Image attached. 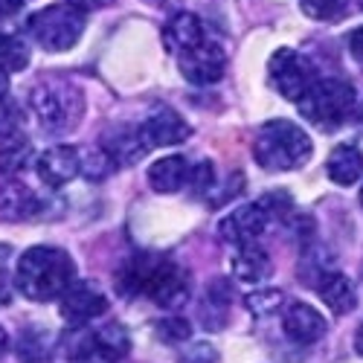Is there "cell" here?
Returning <instances> with one entry per match:
<instances>
[{"instance_id": "obj_1", "label": "cell", "mask_w": 363, "mask_h": 363, "mask_svg": "<svg viewBox=\"0 0 363 363\" xmlns=\"http://www.w3.org/2000/svg\"><path fill=\"white\" fill-rule=\"evenodd\" d=\"M116 285L125 296L145 294L160 308H180L189 299V274L166 256L140 253L119 267Z\"/></svg>"}, {"instance_id": "obj_2", "label": "cell", "mask_w": 363, "mask_h": 363, "mask_svg": "<svg viewBox=\"0 0 363 363\" xmlns=\"http://www.w3.org/2000/svg\"><path fill=\"white\" fill-rule=\"evenodd\" d=\"M76 264L67 250L62 247H29L15 267V285L18 291L33 302H52L62 299V294L73 285Z\"/></svg>"}, {"instance_id": "obj_3", "label": "cell", "mask_w": 363, "mask_h": 363, "mask_svg": "<svg viewBox=\"0 0 363 363\" xmlns=\"http://www.w3.org/2000/svg\"><path fill=\"white\" fill-rule=\"evenodd\" d=\"M311 137L291 119H270L253 137V160L267 172H291L311 160Z\"/></svg>"}, {"instance_id": "obj_4", "label": "cell", "mask_w": 363, "mask_h": 363, "mask_svg": "<svg viewBox=\"0 0 363 363\" xmlns=\"http://www.w3.org/2000/svg\"><path fill=\"white\" fill-rule=\"evenodd\" d=\"M29 108L44 131L62 134L79 125L84 113V96L70 82H38L29 94Z\"/></svg>"}, {"instance_id": "obj_5", "label": "cell", "mask_w": 363, "mask_h": 363, "mask_svg": "<svg viewBox=\"0 0 363 363\" xmlns=\"http://www.w3.org/2000/svg\"><path fill=\"white\" fill-rule=\"evenodd\" d=\"M296 108L311 125L323 131H335L352 116L354 87L343 79H317L308 87V94L296 102Z\"/></svg>"}, {"instance_id": "obj_6", "label": "cell", "mask_w": 363, "mask_h": 363, "mask_svg": "<svg viewBox=\"0 0 363 363\" xmlns=\"http://www.w3.org/2000/svg\"><path fill=\"white\" fill-rule=\"evenodd\" d=\"M26 29L41 50L65 52L76 47L84 33V12L76 9L73 4H52L35 15H29Z\"/></svg>"}, {"instance_id": "obj_7", "label": "cell", "mask_w": 363, "mask_h": 363, "mask_svg": "<svg viewBox=\"0 0 363 363\" xmlns=\"http://www.w3.org/2000/svg\"><path fill=\"white\" fill-rule=\"evenodd\" d=\"M267 76H270V84L277 87V94L291 99V102H299L308 94V87L317 82V73H314L311 62L291 47H282V50H277L274 55H270Z\"/></svg>"}, {"instance_id": "obj_8", "label": "cell", "mask_w": 363, "mask_h": 363, "mask_svg": "<svg viewBox=\"0 0 363 363\" xmlns=\"http://www.w3.org/2000/svg\"><path fill=\"white\" fill-rule=\"evenodd\" d=\"M177 67H180V76H184L189 84L206 87V84H216V82L224 79V73H227V52L218 44H213V41H203L195 50L180 55Z\"/></svg>"}, {"instance_id": "obj_9", "label": "cell", "mask_w": 363, "mask_h": 363, "mask_svg": "<svg viewBox=\"0 0 363 363\" xmlns=\"http://www.w3.org/2000/svg\"><path fill=\"white\" fill-rule=\"evenodd\" d=\"M108 311V296L90 282H76L70 285L62 299H58V314L65 317V323L70 328L76 325H87L90 320H96Z\"/></svg>"}, {"instance_id": "obj_10", "label": "cell", "mask_w": 363, "mask_h": 363, "mask_svg": "<svg viewBox=\"0 0 363 363\" xmlns=\"http://www.w3.org/2000/svg\"><path fill=\"white\" fill-rule=\"evenodd\" d=\"M267 224H270V218L262 209V203L256 201V203H245V206L233 209L227 218H221L218 235L227 241V245L241 247V245H250V241H256L264 233Z\"/></svg>"}, {"instance_id": "obj_11", "label": "cell", "mask_w": 363, "mask_h": 363, "mask_svg": "<svg viewBox=\"0 0 363 363\" xmlns=\"http://www.w3.org/2000/svg\"><path fill=\"white\" fill-rule=\"evenodd\" d=\"M82 172V151L76 145H52L38 157V177L50 189H62Z\"/></svg>"}, {"instance_id": "obj_12", "label": "cell", "mask_w": 363, "mask_h": 363, "mask_svg": "<svg viewBox=\"0 0 363 363\" xmlns=\"http://www.w3.org/2000/svg\"><path fill=\"white\" fill-rule=\"evenodd\" d=\"M140 128H143V137H145V143L151 148L177 145V143H184L189 137V123L169 105H157L143 119Z\"/></svg>"}, {"instance_id": "obj_13", "label": "cell", "mask_w": 363, "mask_h": 363, "mask_svg": "<svg viewBox=\"0 0 363 363\" xmlns=\"http://www.w3.org/2000/svg\"><path fill=\"white\" fill-rule=\"evenodd\" d=\"M282 328L294 343H317L325 335V320L308 302H291L282 314Z\"/></svg>"}, {"instance_id": "obj_14", "label": "cell", "mask_w": 363, "mask_h": 363, "mask_svg": "<svg viewBox=\"0 0 363 363\" xmlns=\"http://www.w3.org/2000/svg\"><path fill=\"white\" fill-rule=\"evenodd\" d=\"M102 148L116 160V166H131L137 160H143V155L151 148L143 137V128H131V125H123V128H111L105 137H102Z\"/></svg>"}, {"instance_id": "obj_15", "label": "cell", "mask_w": 363, "mask_h": 363, "mask_svg": "<svg viewBox=\"0 0 363 363\" xmlns=\"http://www.w3.org/2000/svg\"><path fill=\"white\" fill-rule=\"evenodd\" d=\"M203 41H206L203 23H201V18L192 15V12H177V15L166 23V29H163V44H166V50L174 52V55H184V52L195 50V47L203 44Z\"/></svg>"}, {"instance_id": "obj_16", "label": "cell", "mask_w": 363, "mask_h": 363, "mask_svg": "<svg viewBox=\"0 0 363 363\" xmlns=\"http://www.w3.org/2000/svg\"><path fill=\"white\" fill-rule=\"evenodd\" d=\"M38 213H41V201L29 186L6 184L4 189H0V221L18 224V221L35 218Z\"/></svg>"}, {"instance_id": "obj_17", "label": "cell", "mask_w": 363, "mask_h": 363, "mask_svg": "<svg viewBox=\"0 0 363 363\" xmlns=\"http://www.w3.org/2000/svg\"><path fill=\"white\" fill-rule=\"evenodd\" d=\"M189 174L192 172H189V163L184 157L169 155V157H160L148 166V186L157 195H172L189 184Z\"/></svg>"}, {"instance_id": "obj_18", "label": "cell", "mask_w": 363, "mask_h": 363, "mask_svg": "<svg viewBox=\"0 0 363 363\" xmlns=\"http://www.w3.org/2000/svg\"><path fill=\"white\" fill-rule=\"evenodd\" d=\"M317 294H320L323 306H325L331 314H349V311H354V306H357V291H354L352 279L343 277V274H337V270H328V274L320 277Z\"/></svg>"}, {"instance_id": "obj_19", "label": "cell", "mask_w": 363, "mask_h": 363, "mask_svg": "<svg viewBox=\"0 0 363 363\" xmlns=\"http://www.w3.org/2000/svg\"><path fill=\"white\" fill-rule=\"evenodd\" d=\"M233 274L235 279L247 282V285H262L270 274H274V264H270V256L264 247H259L256 241L250 245H241L233 256Z\"/></svg>"}, {"instance_id": "obj_20", "label": "cell", "mask_w": 363, "mask_h": 363, "mask_svg": "<svg viewBox=\"0 0 363 363\" xmlns=\"http://www.w3.org/2000/svg\"><path fill=\"white\" fill-rule=\"evenodd\" d=\"M325 174L331 184L337 186H354L357 180L363 177V155L357 145H337L335 151L328 155V163H325Z\"/></svg>"}, {"instance_id": "obj_21", "label": "cell", "mask_w": 363, "mask_h": 363, "mask_svg": "<svg viewBox=\"0 0 363 363\" xmlns=\"http://www.w3.org/2000/svg\"><path fill=\"white\" fill-rule=\"evenodd\" d=\"M131 352V335L123 323H108L96 331V354L105 363H119Z\"/></svg>"}, {"instance_id": "obj_22", "label": "cell", "mask_w": 363, "mask_h": 363, "mask_svg": "<svg viewBox=\"0 0 363 363\" xmlns=\"http://www.w3.org/2000/svg\"><path fill=\"white\" fill-rule=\"evenodd\" d=\"M29 155H33V145H29V140L15 131L9 137L0 140V174H18L23 172V166L29 163Z\"/></svg>"}, {"instance_id": "obj_23", "label": "cell", "mask_w": 363, "mask_h": 363, "mask_svg": "<svg viewBox=\"0 0 363 363\" xmlns=\"http://www.w3.org/2000/svg\"><path fill=\"white\" fill-rule=\"evenodd\" d=\"M29 67V47L18 35L0 38V70L6 73H21Z\"/></svg>"}, {"instance_id": "obj_24", "label": "cell", "mask_w": 363, "mask_h": 363, "mask_svg": "<svg viewBox=\"0 0 363 363\" xmlns=\"http://www.w3.org/2000/svg\"><path fill=\"white\" fill-rule=\"evenodd\" d=\"M155 335H157L163 343L177 346V343H186V340L192 337V325H189L186 317L172 314V317H163L160 323H155Z\"/></svg>"}, {"instance_id": "obj_25", "label": "cell", "mask_w": 363, "mask_h": 363, "mask_svg": "<svg viewBox=\"0 0 363 363\" xmlns=\"http://www.w3.org/2000/svg\"><path fill=\"white\" fill-rule=\"evenodd\" d=\"M113 169H116V160L108 155L102 145L94 148V151H87V155H82V172L87 174V180H105Z\"/></svg>"}, {"instance_id": "obj_26", "label": "cell", "mask_w": 363, "mask_h": 363, "mask_svg": "<svg viewBox=\"0 0 363 363\" xmlns=\"http://www.w3.org/2000/svg\"><path fill=\"white\" fill-rule=\"evenodd\" d=\"M282 291L279 288H262V291H250L247 294V299H245V306L253 311V314H259V317H264V314H274L279 306H282Z\"/></svg>"}, {"instance_id": "obj_27", "label": "cell", "mask_w": 363, "mask_h": 363, "mask_svg": "<svg viewBox=\"0 0 363 363\" xmlns=\"http://www.w3.org/2000/svg\"><path fill=\"white\" fill-rule=\"evenodd\" d=\"M23 23V0H0V38L18 35Z\"/></svg>"}, {"instance_id": "obj_28", "label": "cell", "mask_w": 363, "mask_h": 363, "mask_svg": "<svg viewBox=\"0 0 363 363\" xmlns=\"http://www.w3.org/2000/svg\"><path fill=\"white\" fill-rule=\"evenodd\" d=\"M302 9L314 21H337L343 15V0H299Z\"/></svg>"}, {"instance_id": "obj_29", "label": "cell", "mask_w": 363, "mask_h": 363, "mask_svg": "<svg viewBox=\"0 0 363 363\" xmlns=\"http://www.w3.org/2000/svg\"><path fill=\"white\" fill-rule=\"evenodd\" d=\"M180 363H218V352L213 343L198 340V343H186L180 352Z\"/></svg>"}, {"instance_id": "obj_30", "label": "cell", "mask_w": 363, "mask_h": 363, "mask_svg": "<svg viewBox=\"0 0 363 363\" xmlns=\"http://www.w3.org/2000/svg\"><path fill=\"white\" fill-rule=\"evenodd\" d=\"M259 203H262V209L267 213V218L270 221H285V216L291 213V198L285 195V192H267V195H262L259 198Z\"/></svg>"}, {"instance_id": "obj_31", "label": "cell", "mask_w": 363, "mask_h": 363, "mask_svg": "<svg viewBox=\"0 0 363 363\" xmlns=\"http://www.w3.org/2000/svg\"><path fill=\"white\" fill-rule=\"evenodd\" d=\"M213 184H216V177H213V163H209V160L198 163V166L192 169V174H189V186H192V192L201 195V198H206V192H209V186H213Z\"/></svg>"}, {"instance_id": "obj_32", "label": "cell", "mask_w": 363, "mask_h": 363, "mask_svg": "<svg viewBox=\"0 0 363 363\" xmlns=\"http://www.w3.org/2000/svg\"><path fill=\"white\" fill-rule=\"evenodd\" d=\"M18 125H21V111H18V105L9 102V99H0V140L9 137V134H15Z\"/></svg>"}, {"instance_id": "obj_33", "label": "cell", "mask_w": 363, "mask_h": 363, "mask_svg": "<svg viewBox=\"0 0 363 363\" xmlns=\"http://www.w3.org/2000/svg\"><path fill=\"white\" fill-rule=\"evenodd\" d=\"M241 189H245V174H241V172H233L227 184H224L216 195H209V206H221V203H227V201L235 198Z\"/></svg>"}, {"instance_id": "obj_34", "label": "cell", "mask_w": 363, "mask_h": 363, "mask_svg": "<svg viewBox=\"0 0 363 363\" xmlns=\"http://www.w3.org/2000/svg\"><path fill=\"white\" fill-rule=\"evenodd\" d=\"M349 52H352V58L363 67V26H357L354 33L349 35Z\"/></svg>"}, {"instance_id": "obj_35", "label": "cell", "mask_w": 363, "mask_h": 363, "mask_svg": "<svg viewBox=\"0 0 363 363\" xmlns=\"http://www.w3.org/2000/svg\"><path fill=\"white\" fill-rule=\"evenodd\" d=\"M67 4H73V6L82 9V12H94V9H105V6H111L113 0H67Z\"/></svg>"}, {"instance_id": "obj_36", "label": "cell", "mask_w": 363, "mask_h": 363, "mask_svg": "<svg viewBox=\"0 0 363 363\" xmlns=\"http://www.w3.org/2000/svg\"><path fill=\"white\" fill-rule=\"evenodd\" d=\"M6 94H9V73L0 70V99H6Z\"/></svg>"}, {"instance_id": "obj_37", "label": "cell", "mask_w": 363, "mask_h": 363, "mask_svg": "<svg viewBox=\"0 0 363 363\" xmlns=\"http://www.w3.org/2000/svg\"><path fill=\"white\" fill-rule=\"evenodd\" d=\"M6 349H9V335H6V328L0 325V357L6 354Z\"/></svg>"}, {"instance_id": "obj_38", "label": "cell", "mask_w": 363, "mask_h": 363, "mask_svg": "<svg viewBox=\"0 0 363 363\" xmlns=\"http://www.w3.org/2000/svg\"><path fill=\"white\" fill-rule=\"evenodd\" d=\"M354 349H357V354H363V323H360L357 335H354Z\"/></svg>"}, {"instance_id": "obj_39", "label": "cell", "mask_w": 363, "mask_h": 363, "mask_svg": "<svg viewBox=\"0 0 363 363\" xmlns=\"http://www.w3.org/2000/svg\"><path fill=\"white\" fill-rule=\"evenodd\" d=\"M360 123H363V108H360Z\"/></svg>"}, {"instance_id": "obj_40", "label": "cell", "mask_w": 363, "mask_h": 363, "mask_svg": "<svg viewBox=\"0 0 363 363\" xmlns=\"http://www.w3.org/2000/svg\"><path fill=\"white\" fill-rule=\"evenodd\" d=\"M360 203H363V189H360Z\"/></svg>"}]
</instances>
